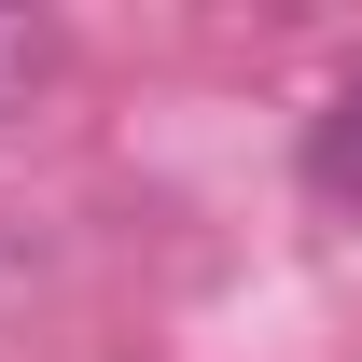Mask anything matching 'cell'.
Returning a JSON list of instances; mask_svg holds the SVG:
<instances>
[{"mask_svg":"<svg viewBox=\"0 0 362 362\" xmlns=\"http://www.w3.org/2000/svg\"><path fill=\"white\" fill-rule=\"evenodd\" d=\"M307 195L334 209V223H362V84H349V98L307 126Z\"/></svg>","mask_w":362,"mask_h":362,"instance_id":"6da1fadb","label":"cell"},{"mask_svg":"<svg viewBox=\"0 0 362 362\" xmlns=\"http://www.w3.org/2000/svg\"><path fill=\"white\" fill-rule=\"evenodd\" d=\"M42 70H56V42L28 28V14H0V126H14V112L42 98Z\"/></svg>","mask_w":362,"mask_h":362,"instance_id":"7a4b0ae2","label":"cell"}]
</instances>
